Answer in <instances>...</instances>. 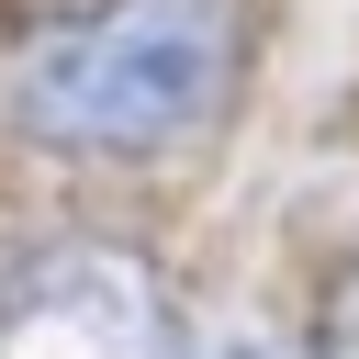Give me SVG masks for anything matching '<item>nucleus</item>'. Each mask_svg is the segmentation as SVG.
Masks as SVG:
<instances>
[{
    "label": "nucleus",
    "instance_id": "nucleus-1",
    "mask_svg": "<svg viewBox=\"0 0 359 359\" xmlns=\"http://www.w3.org/2000/svg\"><path fill=\"white\" fill-rule=\"evenodd\" d=\"M236 11L224 0H101L22 45L11 112L67 157H168L224 112Z\"/></svg>",
    "mask_w": 359,
    "mask_h": 359
},
{
    "label": "nucleus",
    "instance_id": "nucleus-2",
    "mask_svg": "<svg viewBox=\"0 0 359 359\" xmlns=\"http://www.w3.org/2000/svg\"><path fill=\"white\" fill-rule=\"evenodd\" d=\"M0 359H180V325L135 247L79 236L0 280Z\"/></svg>",
    "mask_w": 359,
    "mask_h": 359
}]
</instances>
